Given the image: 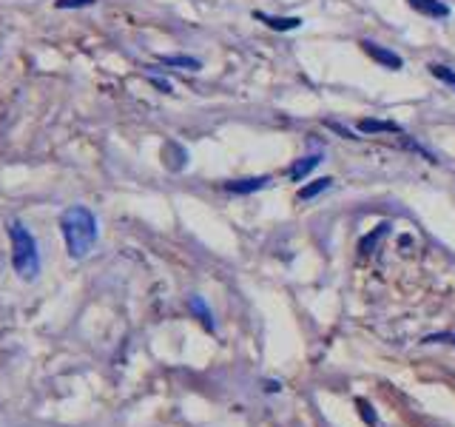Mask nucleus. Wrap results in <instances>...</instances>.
I'll return each instance as SVG.
<instances>
[{
	"label": "nucleus",
	"instance_id": "f257e3e1",
	"mask_svg": "<svg viewBox=\"0 0 455 427\" xmlns=\"http://www.w3.org/2000/svg\"><path fill=\"white\" fill-rule=\"evenodd\" d=\"M60 234L66 239V251L72 259H85L97 245L100 225L94 211L85 205H72L60 214Z\"/></svg>",
	"mask_w": 455,
	"mask_h": 427
},
{
	"label": "nucleus",
	"instance_id": "f03ea898",
	"mask_svg": "<svg viewBox=\"0 0 455 427\" xmlns=\"http://www.w3.org/2000/svg\"><path fill=\"white\" fill-rule=\"evenodd\" d=\"M9 239H12V265L15 273L23 282H32L40 277V251H38V239L23 223H9Z\"/></svg>",
	"mask_w": 455,
	"mask_h": 427
},
{
	"label": "nucleus",
	"instance_id": "7ed1b4c3",
	"mask_svg": "<svg viewBox=\"0 0 455 427\" xmlns=\"http://www.w3.org/2000/svg\"><path fill=\"white\" fill-rule=\"evenodd\" d=\"M361 49L367 51V54L376 60V63H381L384 69H392V72L404 69V60H402V54L390 51V49H384V46H379V43H373V40H361Z\"/></svg>",
	"mask_w": 455,
	"mask_h": 427
},
{
	"label": "nucleus",
	"instance_id": "20e7f679",
	"mask_svg": "<svg viewBox=\"0 0 455 427\" xmlns=\"http://www.w3.org/2000/svg\"><path fill=\"white\" fill-rule=\"evenodd\" d=\"M270 186V177L265 174V177H245V179H231V182H225V191L228 194H256V191H262V188H267Z\"/></svg>",
	"mask_w": 455,
	"mask_h": 427
},
{
	"label": "nucleus",
	"instance_id": "39448f33",
	"mask_svg": "<svg viewBox=\"0 0 455 427\" xmlns=\"http://www.w3.org/2000/svg\"><path fill=\"white\" fill-rule=\"evenodd\" d=\"M163 163H165L168 171H182L188 166V151L179 143H165L163 145Z\"/></svg>",
	"mask_w": 455,
	"mask_h": 427
},
{
	"label": "nucleus",
	"instance_id": "423d86ee",
	"mask_svg": "<svg viewBox=\"0 0 455 427\" xmlns=\"http://www.w3.org/2000/svg\"><path fill=\"white\" fill-rule=\"evenodd\" d=\"M256 20H262L273 32H293V29L301 26V17H276V15H265V12H254Z\"/></svg>",
	"mask_w": 455,
	"mask_h": 427
},
{
	"label": "nucleus",
	"instance_id": "0eeeda50",
	"mask_svg": "<svg viewBox=\"0 0 455 427\" xmlns=\"http://www.w3.org/2000/svg\"><path fill=\"white\" fill-rule=\"evenodd\" d=\"M407 3H410L415 12L427 15V17H436V20L449 17V6H447V3H441V0H407Z\"/></svg>",
	"mask_w": 455,
	"mask_h": 427
},
{
	"label": "nucleus",
	"instance_id": "6e6552de",
	"mask_svg": "<svg viewBox=\"0 0 455 427\" xmlns=\"http://www.w3.org/2000/svg\"><path fill=\"white\" fill-rule=\"evenodd\" d=\"M319 163H322V154H308V157H299V160L290 166V171H288V174H290V179H293V182H301V179H305V177H308V174H311V171H313Z\"/></svg>",
	"mask_w": 455,
	"mask_h": 427
},
{
	"label": "nucleus",
	"instance_id": "1a4fd4ad",
	"mask_svg": "<svg viewBox=\"0 0 455 427\" xmlns=\"http://www.w3.org/2000/svg\"><path fill=\"white\" fill-rule=\"evenodd\" d=\"M358 131L361 134H381V131L402 134V126L390 123V120H370V117H364V120H358Z\"/></svg>",
	"mask_w": 455,
	"mask_h": 427
},
{
	"label": "nucleus",
	"instance_id": "9d476101",
	"mask_svg": "<svg viewBox=\"0 0 455 427\" xmlns=\"http://www.w3.org/2000/svg\"><path fill=\"white\" fill-rule=\"evenodd\" d=\"M157 60H160V63H165V66H174V69H188V72H199L202 69L199 60L188 57V54H160Z\"/></svg>",
	"mask_w": 455,
	"mask_h": 427
},
{
	"label": "nucleus",
	"instance_id": "9b49d317",
	"mask_svg": "<svg viewBox=\"0 0 455 427\" xmlns=\"http://www.w3.org/2000/svg\"><path fill=\"white\" fill-rule=\"evenodd\" d=\"M333 182H336L333 177H322V179H313L311 186H301V188H299V200H313V197H319L322 191H327V188L333 186Z\"/></svg>",
	"mask_w": 455,
	"mask_h": 427
},
{
	"label": "nucleus",
	"instance_id": "f8f14e48",
	"mask_svg": "<svg viewBox=\"0 0 455 427\" xmlns=\"http://www.w3.org/2000/svg\"><path fill=\"white\" fill-rule=\"evenodd\" d=\"M188 308L199 316V322H202L208 330H214V316H210V311H208V305H205L202 296H191V299H188Z\"/></svg>",
	"mask_w": 455,
	"mask_h": 427
},
{
	"label": "nucleus",
	"instance_id": "ddd939ff",
	"mask_svg": "<svg viewBox=\"0 0 455 427\" xmlns=\"http://www.w3.org/2000/svg\"><path fill=\"white\" fill-rule=\"evenodd\" d=\"M430 74H433V77H438L441 83H447V86H452V88H455V72H452L449 66L433 63V66H430Z\"/></svg>",
	"mask_w": 455,
	"mask_h": 427
},
{
	"label": "nucleus",
	"instance_id": "4468645a",
	"mask_svg": "<svg viewBox=\"0 0 455 427\" xmlns=\"http://www.w3.org/2000/svg\"><path fill=\"white\" fill-rule=\"evenodd\" d=\"M387 228H390V225H387V223H381V225H379V228H376V231H373V234H370L367 239H364V242H361V251H364V254H370V245H373V242H376V239H381V236L387 234Z\"/></svg>",
	"mask_w": 455,
	"mask_h": 427
},
{
	"label": "nucleus",
	"instance_id": "2eb2a0df",
	"mask_svg": "<svg viewBox=\"0 0 455 427\" xmlns=\"http://www.w3.org/2000/svg\"><path fill=\"white\" fill-rule=\"evenodd\" d=\"M94 3H97V0H57L54 6L66 12V9H83V6H94Z\"/></svg>",
	"mask_w": 455,
	"mask_h": 427
},
{
	"label": "nucleus",
	"instance_id": "dca6fc26",
	"mask_svg": "<svg viewBox=\"0 0 455 427\" xmlns=\"http://www.w3.org/2000/svg\"><path fill=\"white\" fill-rule=\"evenodd\" d=\"M324 126H327V129H330V131H336V134H342V137H345V140H356V134H353V131H350V129H345V126H342V123H333V120H324Z\"/></svg>",
	"mask_w": 455,
	"mask_h": 427
},
{
	"label": "nucleus",
	"instance_id": "f3484780",
	"mask_svg": "<svg viewBox=\"0 0 455 427\" xmlns=\"http://www.w3.org/2000/svg\"><path fill=\"white\" fill-rule=\"evenodd\" d=\"M356 405L361 408V416H364V421H367V424H373V427H376V419H373V413H370V405L364 402V399H356Z\"/></svg>",
	"mask_w": 455,
	"mask_h": 427
},
{
	"label": "nucleus",
	"instance_id": "a211bd4d",
	"mask_svg": "<svg viewBox=\"0 0 455 427\" xmlns=\"http://www.w3.org/2000/svg\"><path fill=\"white\" fill-rule=\"evenodd\" d=\"M148 83H151V86H157L160 91H165V95L171 91V83H168V80H163V77H154V74H148Z\"/></svg>",
	"mask_w": 455,
	"mask_h": 427
}]
</instances>
